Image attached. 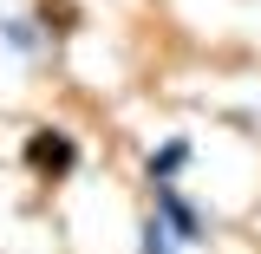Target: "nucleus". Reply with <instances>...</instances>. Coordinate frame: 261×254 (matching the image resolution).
<instances>
[{
    "label": "nucleus",
    "mask_w": 261,
    "mask_h": 254,
    "mask_svg": "<svg viewBox=\"0 0 261 254\" xmlns=\"http://www.w3.org/2000/svg\"><path fill=\"white\" fill-rule=\"evenodd\" d=\"M72 20H79V13H72L65 0H46V7H39V26H72Z\"/></svg>",
    "instance_id": "obj_6"
},
{
    "label": "nucleus",
    "mask_w": 261,
    "mask_h": 254,
    "mask_svg": "<svg viewBox=\"0 0 261 254\" xmlns=\"http://www.w3.org/2000/svg\"><path fill=\"white\" fill-rule=\"evenodd\" d=\"M190 137H163L157 150H150V157H144V176H150V183H176V176H183V170H190Z\"/></svg>",
    "instance_id": "obj_3"
},
{
    "label": "nucleus",
    "mask_w": 261,
    "mask_h": 254,
    "mask_svg": "<svg viewBox=\"0 0 261 254\" xmlns=\"http://www.w3.org/2000/svg\"><path fill=\"white\" fill-rule=\"evenodd\" d=\"M150 195H157V222L176 235V248H202L209 222H202V209H196L190 195L176 189V183H150Z\"/></svg>",
    "instance_id": "obj_2"
},
{
    "label": "nucleus",
    "mask_w": 261,
    "mask_h": 254,
    "mask_svg": "<svg viewBox=\"0 0 261 254\" xmlns=\"http://www.w3.org/2000/svg\"><path fill=\"white\" fill-rule=\"evenodd\" d=\"M137 254H176V235H170V228L150 215V222L137 228Z\"/></svg>",
    "instance_id": "obj_4"
},
{
    "label": "nucleus",
    "mask_w": 261,
    "mask_h": 254,
    "mask_svg": "<svg viewBox=\"0 0 261 254\" xmlns=\"http://www.w3.org/2000/svg\"><path fill=\"white\" fill-rule=\"evenodd\" d=\"M27 170L39 176V183H65L72 170H79V137L59 124H39L27 137Z\"/></svg>",
    "instance_id": "obj_1"
},
{
    "label": "nucleus",
    "mask_w": 261,
    "mask_h": 254,
    "mask_svg": "<svg viewBox=\"0 0 261 254\" xmlns=\"http://www.w3.org/2000/svg\"><path fill=\"white\" fill-rule=\"evenodd\" d=\"M0 33H7V46H13V52H39V46H46V33L33 26V20H7Z\"/></svg>",
    "instance_id": "obj_5"
}]
</instances>
